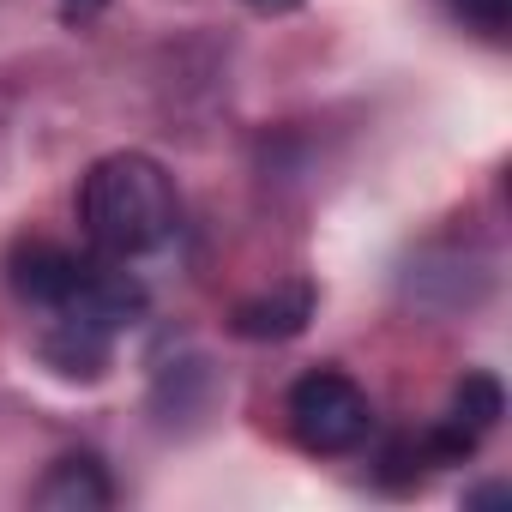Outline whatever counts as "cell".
Segmentation results:
<instances>
[{
    "label": "cell",
    "instance_id": "1",
    "mask_svg": "<svg viewBox=\"0 0 512 512\" xmlns=\"http://www.w3.org/2000/svg\"><path fill=\"white\" fill-rule=\"evenodd\" d=\"M79 223L103 253H115V260L163 247L181 223V199H175L169 169L145 151L97 157L79 181Z\"/></svg>",
    "mask_w": 512,
    "mask_h": 512
},
{
    "label": "cell",
    "instance_id": "7",
    "mask_svg": "<svg viewBox=\"0 0 512 512\" xmlns=\"http://www.w3.org/2000/svg\"><path fill=\"white\" fill-rule=\"evenodd\" d=\"M67 7H79V13H91V7H103V0H67Z\"/></svg>",
    "mask_w": 512,
    "mask_h": 512
},
{
    "label": "cell",
    "instance_id": "6",
    "mask_svg": "<svg viewBox=\"0 0 512 512\" xmlns=\"http://www.w3.org/2000/svg\"><path fill=\"white\" fill-rule=\"evenodd\" d=\"M452 7H458V19L476 25L482 37H500L506 19H512V0H452Z\"/></svg>",
    "mask_w": 512,
    "mask_h": 512
},
{
    "label": "cell",
    "instance_id": "3",
    "mask_svg": "<svg viewBox=\"0 0 512 512\" xmlns=\"http://www.w3.org/2000/svg\"><path fill=\"white\" fill-rule=\"evenodd\" d=\"M91 272L97 266H85L79 253H67V247H55V241H37V247H19L13 253V290L31 302V308H61V302H73L85 284H91Z\"/></svg>",
    "mask_w": 512,
    "mask_h": 512
},
{
    "label": "cell",
    "instance_id": "2",
    "mask_svg": "<svg viewBox=\"0 0 512 512\" xmlns=\"http://www.w3.org/2000/svg\"><path fill=\"white\" fill-rule=\"evenodd\" d=\"M290 428L308 452H356L374 434V404L350 374L314 368L290 386Z\"/></svg>",
    "mask_w": 512,
    "mask_h": 512
},
{
    "label": "cell",
    "instance_id": "5",
    "mask_svg": "<svg viewBox=\"0 0 512 512\" xmlns=\"http://www.w3.org/2000/svg\"><path fill=\"white\" fill-rule=\"evenodd\" d=\"M314 314V296L308 290H284V296H266V302H247L235 314V332L241 338H296Z\"/></svg>",
    "mask_w": 512,
    "mask_h": 512
},
{
    "label": "cell",
    "instance_id": "4",
    "mask_svg": "<svg viewBox=\"0 0 512 512\" xmlns=\"http://www.w3.org/2000/svg\"><path fill=\"white\" fill-rule=\"evenodd\" d=\"M109 500H115V488H109L103 464L85 458V452L61 458V464L37 482V506H49V512H103Z\"/></svg>",
    "mask_w": 512,
    "mask_h": 512
}]
</instances>
